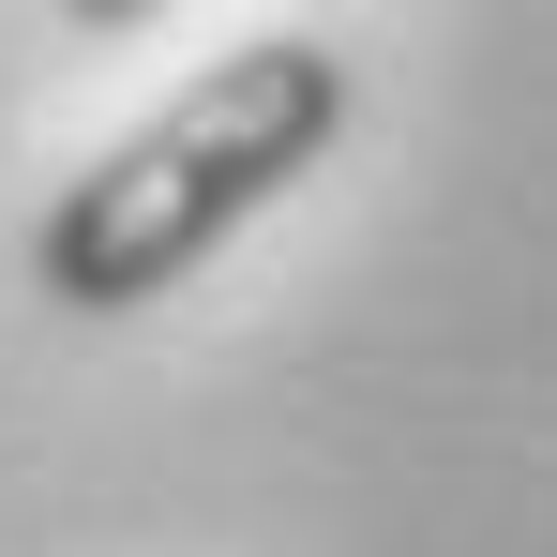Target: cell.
Masks as SVG:
<instances>
[{"instance_id":"obj_1","label":"cell","mask_w":557,"mask_h":557,"mask_svg":"<svg viewBox=\"0 0 557 557\" xmlns=\"http://www.w3.org/2000/svg\"><path fill=\"white\" fill-rule=\"evenodd\" d=\"M332 136H347V61H332L317 30H257V46H226V61H196L136 136H106L91 166L46 196L30 286H46L61 317H136V301H166L196 257H226Z\"/></svg>"}]
</instances>
